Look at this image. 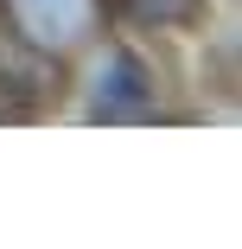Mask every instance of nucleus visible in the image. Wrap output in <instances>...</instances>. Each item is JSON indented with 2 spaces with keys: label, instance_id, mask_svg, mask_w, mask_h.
Masks as SVG:
<instances>
[{
  "label": "nucleus",
  "instance_id": "obj_1",
  "mask_svg": "<svg viewBox=\"0 0 242 249\" xmlns=\"http://www.w3.org/2000/svg\"><path fill=\"white\" fill-rule=\"evenodd\" d=\"M0 19H7V38L19 52L70 58V52L102 38L109 0H0Z\"/></svg>",
  "mask_w": 242,
  "mask_h": 249
},
{
  "label": "nucleus",
  "instance_id": "obj_2",
  "mask_svg": "<svg viewBox=\"0 0 242 249\" xmlns=\"http://www.w3.org/2000/svg\"><path fill=\"white\" fill-rule=\"evenodd\" d=\"M140 115H153V71L128 45H115L89 77V122H140Z\"/></svg>",
  "mask_w": 242,
  "mask_h": 249
},
{
  "label": "nucleus",
  "instance_id": "obj_3",
  "mask_svg": "<svg viewBox=\"0 0 242 249\" xmlns=\"http://www.w3.org/2000/svg\"><path fill=\"white\" fill-rule=\"evenodd\" d=\"M121 7L153 32H185V26L204 19V0H121Z\"/></svg>",
  "mask_w": 242,
  "mask_h": 249
}]
</instances>
